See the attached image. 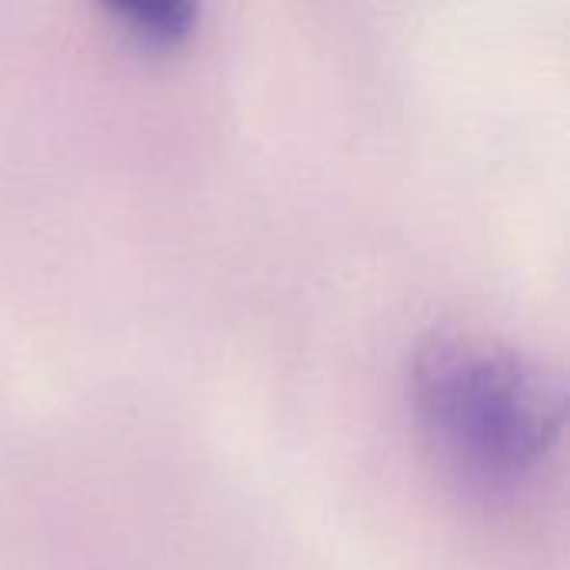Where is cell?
Returning a JSON list of instances; mask_svg holds the SVG:
<instances>
[{"label":"cell","mask_w":570,"mask_h":570,"mask_svg":"<svg viewBox=\"0 0 570 570\" xmlns=\"http://www.w3.org/2000/svg\"><path fill=\"white\" fill-rule=\"evenodd\" d=\"M411 421L438 471L478 504H514L564 441V384L531 351L484 331H434L407 364Z\"/></svg>","instance_id":"1"},{"label":"cell","mask_w":570,"mask_h":570,"mask_svg":"<svg viewBox=\"0 0 570 570\" xmlns=\"http://www.w3.org/2000/svg\"><path fill=\"white\" fill-rule=\"evenodd\" d=\"M100 10L130 43L160 53L184 47L200 27L194 0H107Z\"/></svg>","instance_id":"2"}]
</instances>
